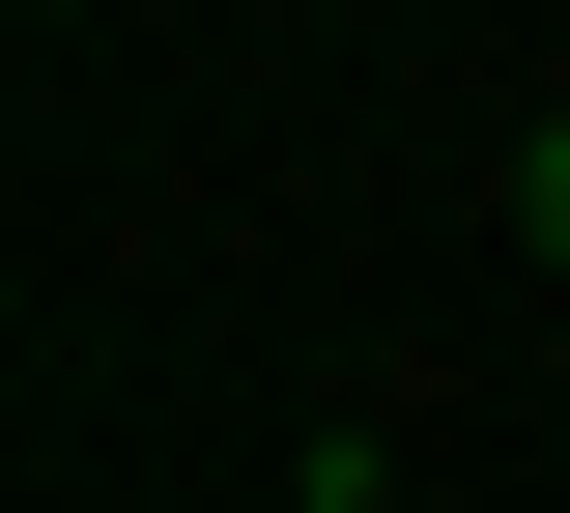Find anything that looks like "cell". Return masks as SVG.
<instances>
[{
  "instance_id": "1",
  "label": "cell",
  "mask_w": 570,
  "mask_h": 513,
  "mask_svg": "<svg viewBox=\"0 0 570 513\" xmlns=\"http://www.w3.org/2000/svg\"><path fill=\"white\" fill-rule=\"evenodd\" d=\"M285 513H400V456H371V428H314V456H285Z\"/></svg>"
},
{
  "instance_id": "2",
  "label": "cell",
  "mask_w": 570,
  "mask_h": 513,
  "mask_svg": "<svg viewBox=\"0 0 570 513\" xmlns=\"http://www.w3.org/2000/svg\"><path fill=\"white\" fill-rule=\"evenodd\" d=\"M513 228H542V286H570V115H542V144H513Z\"/></svg>"
}]
</instances>
